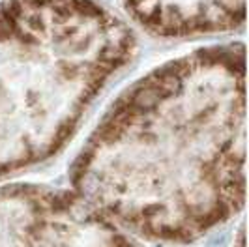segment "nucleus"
I'll return each instance as SVG.
<instances>
[{
  "label": "nucleus",
  "mask_w": 249,
  "mask_h": 247,
  "mask_svg": "<svg viewBox=\"0 0 249 247\" xmlns=\"http://www.w3.org/2000/svg\"><path fill=\"white\" fill-rule=\"evenodd\" d=\"M246 53L195 51L116 101L73 167V193L116 227L189 242L246 202Z\"/></svg>",
  "instance_id": "1"
},
{
  "label": "nucleus",
  "mask_w": 249,
  "mask_h": 247,
  "mask_svg": "<svg viewBox=\"0 0 249 247\" xmlns=\"http://www.w3.org/2000/svg\"><path fill=\"white\" fill-rule=\"evenodd\" d=\"M234 247H246V234H244V229H240V232H238V242Z\"/></svg>",
  "instance_id": "5"
},
{
  "label": "nucleus",
  "mask_w": 249,
  "mask_h": 247,
  "mask_svg": "<svg viewBox=\"0 0 249 247\" xmlns=\"http://www.w3.org/2000/svg\"><path fill=\"white\" fill-rule=\"evenodd\" d=\"M129 15L160 36L232 30L246 19V0H124Z\"/></svg>",
  "instance_id": "4"
},
{
  "label": "nucleus",
  "mask_w": 249,
  "mask_h": 247,
  "mask_svg": "<svg viewBox=\"0 0 249 247\" xmlns=\"http://www.w3.org/2000/svg\"><path fill=\"white\" fill-rule=\"evenodd\" d=\"M133 47L127 25L94 0H4L0 176L62 148Z\"/></svg>",
  "instance_id": "2"
},
{
  "label": "nucleus",
  "mask_w": 249,
  "mask_h": 247,
  "mask_svg": "<svg viewBox=\"0 0 249 247\" xmlns=\"http://www.w3.org/2000/svg\"><path fill=\"white\" fill-rule=\"evenodd\" d=\"M0 247H133L73 191L37 185L0 189Z\"/></svg>",
  "instance_id": "3"
}]
</instances>
